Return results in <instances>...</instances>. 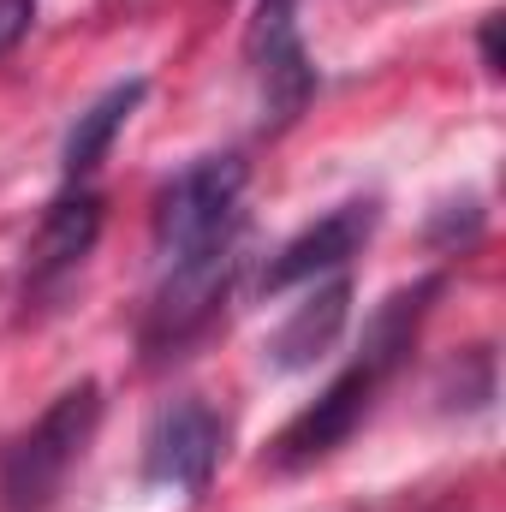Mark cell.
<instances>
[{"instance_id":"9","label":"cell","mask_w":506,"mask_h":512,"mask_svg":"<svg viewBox=\"0 0 506 512\" xmlns=\"http://www.w3.org/2000/svg\"><path fill=\"white\" fill-rule=\"evenodd\" d=\"M346 316H352V274L340 268V274H328L322 286L310 280L304 304H292V316L268 334L262 364H268L274 376H298V370H310L316 358H328V352L340 346Z\"/></svg>"},{"instance_id":"13","label":"cell","mask_w":506,"mask_h":512,"mask_svg":"<svg viewBox=\"0 0 506 512\" xmlns=\"http://www.w3.org/2000/svg\"><path fill=\"white\" fill-rule=\"evenodd\" d=\"M483 66L489 78H501V18H483Z\"/></svg>"},{"instance_id":"8","label":"cell","mask_w":506,"mask_h":512,"mask_svg":"<svg viewBox=\"0 0 506 512\" xmlns=\"http://www.w3.org/2000/svg\"><path fill=\"white\" fill-rule=\"evenodd\" d=\"M376 221H381V203L376 197H352L340 209H328L322 221H310L304 233H292L280 251L268 256L262 268V292H286V286H310L322 274H340L352 256L376 239Z\"/></svg>"},{"instance_id":"7","label":"cell","mask_w":506,"mask_h":512,"mask_svg":"<svg viewBox=\"0 0 506 512\" xmlns=\"http://www.w3.org/2000/svg\"><path fill=\"white\" fill-rule=\"evenodd\" d=\"M102 221H108V203L90 185H66L42 209L30 245H24V304L30 310H48L66 298V286L84 274V262L102 239Z\"/></svg>"},{"instance_id":"11","label":"cell","mask_w":506,"mask_h":512,"mask_svg":"<svg viewBox=\"0 0 506 512\" xmlns=\"http://www.w3.org/2000/svg\"><path fill=\"white\" fill-rule=\"evenodd\" d=\"M441 399H447V411H483L489 399H495V352L483 346V358H477V376H465V358L447 370V387H441Z\"/></svg>"},{"instance_id":"4","label":"cell","mask_w":506,"mask_h":512,"mask_svg":"<svg viewBox=\"0 0 506 512\" xmlns=\"http://www.w3.org/2000/svg\"><path fill=\"white\" fill-rule=\"evenodd\" d=\"M239 245L245 233L221 239V245H203V251H185L173 262H155V286H149V310H143V352L149 358H173L185 352L227 304L233 292V274H239Z\"/></svg>"},{"instance_id":"10","label":"cell","mask_w":506,"mask_h":512,"mask_svg":"<svg viewBox=\"0 0 506 512\" xmlns=\"http://www.w3.org/2000/svg\"><path fill=\"white\" fill-rule=\"evenodd\" d=\"M143 96H149V84H143V78H126V84L102 90V96L72 120L66 143H60V173H66V185H90V173L102 167V155L114 149V137L126 131V120L137 114Z\"/></svg>"},{"instance_id":"1","label":"cell","mask_w":506,"mask_h":512,"mask_svg":"<svg viewBox=\"0 0 506 512\" xmlns=\"http://www.w3.org/2000/svg\"><path fill=\"white\" fill-rule=\"evenodd\" d=\"M435 298H441V280L429 274V280H417V286H399V292L381 304L376 316H370L364 352H358L334 382L322 387V393L274 435L268 471H280V477L310 471V465H322L328 453H340V447L358 435V423L376 411V393L393 382V370L411 358V346H417V334H423Z\"/></svg>"},{"instance_id":"6","label":"cell","mask_w":506,"mask_h":512,"mask_svg":"<svg viewBox=\"0 0 506 512\" xmlns=\"http://www.w3.org/2000/svg\"><path fill=\"white\" fill-rule=\"evenodd\" d=\"M227 453V417L215 405H203L197 393L161 405L143 429V483L149 489H173L185 501H197Z\"/></svg>"},{"instance_id":"2","label":"cell","mask_w":506,"mask_h":512,"mask_svg":"<svg viewBox=\"0 0 506 512\" xmlns=\"http://www.w3.org/2000/svg\"><path fill=\"white\" fill-rule=\"evenodd\" d=\"M96 429H102V387L96 382H78L60 399H48V411L0 447V512L60 507V489L84 465Z\"/></svg>"},{"instance_id":"3","label":"cell","mask_w":506,"mask_h":512,"mask_svg":"<svg viewBox=\"0 0 506 512\" xmlns=\"http://www.w3.org/2000/svg\"><path fill=\"white\" fill-rule=\"evenodd\" d=\"M245 161L239 155H203L191 167H179L149 209V245L155 262H173L185 251L221 245L233 233H245Z\"/></svg>"},{"instance_id":"12","label":"cell","mask_w":506,"mask_h":512,"mask_svg":"<svg viewBox=\"0 0 506 512\" xmlns=\"http://www.w3.org/2000/svg\"><path fill=\"white\" fill-rule=\"evenodd\" d=\"M36 24V0H0V54H12Z\"/></svg>"},{"instance_id":"5","label":"cell","mask_w":506,"mask_h":512,"mask_svg":"<svg viewBox=\"0 0 506 512\" xmlns=\"http://www.w3.org/2000/svg\"><path fill=\"white\" fill-rule=\"evenodd\" d=\"M245 60L256 78V108L262 126L286 131L316 96V66L298 30V0H256L245 24Z\"/></svg>"}]
</instances>
